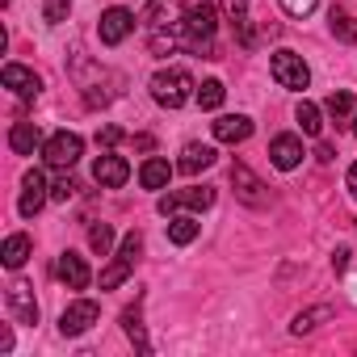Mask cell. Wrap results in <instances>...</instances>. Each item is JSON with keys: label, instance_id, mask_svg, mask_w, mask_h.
Returning <instances> with one entry per match:
<instances>
[{"label": "cell", "instance_id": "obj_22", "mask_svg": "<svg viewBox=\"0 0 357 357\" xmlns=\"http://www.w3.org/2000/svg\"><path fill=\"white\" fill-rule=\"evenodd\" d=\"M172 13H176V0H151L143 9V22H147V30H164V26H176Z\"/></svg>", "mask_w": 357, "mask_h": 357}, {"label": "cell", "instance_id": "obj_3", "mask_svg": "<svg viewBox=\"0 0 357 357\" xmlns=\"http://www.w3.org/2000/svg\"><path fill=\"white\" fill-rule=\"evenodd\" d=\"M269 72H273V80H278L282 89H294V93H303V89L311 84V68H307L303 55H294V51H273Z\"/></svg>", "mask_w": 357, "mask_h": 357}, {"label": "cell", "instance_id": "obj_29", "mask_svg": "<svg viewBox=\"0 0 357 357\" xmlns=\"http://www.w3.org/2000/svg\"><path fill=\"white\" fill-rule=\"evenodd\" d=\"M294 118H298L303 135H319V130H324V122H319V105H311V101H303V105L294 109Z\"/></svg>", "mask_w": 357, "mask_h": 357}, {"label": "cell", "instance_id": "obj_10", "mask_svg": "<svg viewBox=\"0 0 357 357\" xmlns=\"http://www.w3.org/2000/svg\"><path fill=\"white\" fill-rule=\"evenodd\" d=\"M93 176H97V185H105V190H122V185H126V176H130V164H126L122 155L105 151V155H97Z\"/></svg>", "mask_w": 357, "mask_h": 357}, {"label": "cell", "instance_id": "obj_11", "mask_svg": "<svg viewBox=\"0 0 357 357\" xmlns=\"http://www.w3.org/2000/svg\"><path fill=\"white\" fill-rule=\"evenodd\" d=\"M130 30H135V13H130V9H105V13H101L97 34H101V43H105V47H118Z\"/></svg>", "mask_w": 357, "mask_h": 357}, {"label": "cell", "instance_id": "obj_25", "mask_svg": "<svg viewBox=\"0 0 357 357\" xmlns=\"http://www.w3.org/2000/svg\"><path fill=\"white\" fill-rule=\"evenodd\" d=\"M324 109L332 114V122H336V126H344V122L353 118V93H344V89H340V93H332V97L324 101Z\"/></svg>", "mask_w": 357, "mask_h": 357}, {"label": "cell", "instance_id": "obj_7", "mask_svg": "<svg viewBox=\"0 0 357 357\" xmlns=\"http://www.w3.org/2000/svg\"><path fill=\"white\" fill-rule=\"evenodd\" d=\"M97 315H101V307H97L93 298H80V303H72V307L59 315V332H63V336H80V332H89V328L97 324Z\"/></svg>", "mask_w": 357, "mask_h": 357}, {"label": "cell", "instance_id": "obj_31", "mask_svg": "<svg viewBox=\"0 0 357 357\" xmlns=\"http://www.w3.org/2000/svg\"><path fill=\"white\" fill-rule=\"evenodd\" d=\"M43 17H47L51 26L68 22V0H47V5H43Z\"/></svg>", "mask_w": 357, "mask_h": 357}, {"label": "cell", "instance_id": "obj_20", "mask_svg": "<svg viewBox=\"0 0 357 357\" xmlns=\"http://www.w3.org/2000/svg\"><path fill=\"white\" fill-rule=\"evenodd\" d=\"M168 176H172L168 160L151 155V160H147V164L139 168V185H143V190H164V185H168Z\"/></svg>", "mask_w": 357, "mask_h": 357}, {"label": "cell", "instance_id": "obj_30", "mask_svg": "<svg viewBox=\"0 0 357 357\" xmlns=\"http://www.w3.org/2000/svg\"><path fill=\"white\" fill-rule=\"evenodd\" d=\"M332 34H336L340 43H357V17H344V13L332 9Z\"/></svg>", "mask_w": 357, "mask_h": 357}, {"label": "cell", "instance_id": "obj_33", "mask_svg": "<svg viewBox=\"0 0 357 357\" xmlns=\"http://www.w3.org/2000/svg\"><path fill=\"white\" fill-rule=\"evenodd\" d=\"M315 5H319V0H282V9H286L290 17H307Z\"/></svg>", "mask_w": 357, "mask_h": 357}, {"label": "cell", "instance_id": "obj_32", "mask_svg": "<svg viewBox=\"0 0 357 357\" xmlns=\"http://www.w3.org/2000/svg\"><path fill=\"white\" fill-rule=\"evenodd\" d=\"M76 190H80V185L72 181V176H59V181L51 185V202H68V198H72Z\"/></svg>", "mask_w": 357, "mask_h": 357}, {"label": "cell", "instance_id": "obj_39", "mask_svg": "<svg viewBox=\"0 0 357 357\" xmlns=\"http://www.w3.org/2000/svg\"><path fill=\"white\" fill-rule=\"evenodd\" d=\"M353 135H357V118H353Z\"/></svg>", "mask_w": 357, "mask_h": 357}, {"label": "cell", "instance_id": "obj_2", "mask_svg": "<svg viewBox=\"0 0 357 357\" xmlns=\"http://www.w3.org/2000/svg\"><path fill=\"white\" fill-rule=\"evenodd\" d=\"M151 97H155L164 109H181V105L194 97V76H190L185 68L155 72V76H151Z\"/></svg>", "mask_w": 357, "mask_h": 357}, {"label": "cell", "instance_id": "obj_13", "mask_svg": "<svg viewBox=\"0 0 357 357\" xmlns=\"http://www.w3.org/2000/svg\"><path fill=\"white\" fill-rule=\"evenodd\" d=\"M55 273H59V282H63L68 290H84V286L93 282V273H89L84 257H76V252H63V257L55 261Z\"/></svg>", "mask_w": 357, "mask_h": 357}, {"label": "cell", "instance_id": "obj_28", "mask_svg": "<svg viewBox=\"0 0 357 357\" xmlns=\"http://www.w3.org/2000/svg\"><path fill=\"white\" fill-rule=\"evenodd\" d=\"M223 97H227L223 80H206V84L198 89V105H202V109H219V105H223Z\"/></svg>", "mask_w": 357, "mask_h": 357}, {"label": "cell", "instance_id": "obj_27", "mask_svg": "<svg viewBox=\"0 0 357 357\" xmlns=\"http://www.w3.org/2000/svg\"><path fill=\"white\" fill-rule=\"evenodd\" d=\"M89 244H93L97 257H109V248H114V227H109V223H93V227H89Z\"/></svg>", "mask_w": 357, "mask_h": 357}, {"label": "cell", "instance_id": "obj_14", "mask_svg": "<svg viewBox=\"0 0 357 357\" xmlns=\"http://www.w3.org/2000/svg\"><path fill=\"white\" fill-rule=\"evenodd\" d=\"M269 160H273V168L290 172V168L303 164V143H298L294 135H278V139L269 143Z\"/></svg>", "mask_w": 357, "mask_h": 357}, {"label": "cell", "instance_id": "obj_12", "mask_svg": "<svg viewBox=\"0 0 357 357\" xmlns=\"http://www.w3.org/2000/svg\"><path fill=\"white\" fill-rule=\"evenodd\" d=\"M9 311L17 315V324H38V303H34V286L30 282H13L9 286Z\"/></svg>", "mask_w": 357, "mask_h": 357}, {"label": "cell", "instance_id": "obj_26", "mask_svg": "<svg viewBox=\"0 0 357 357\" xmlns=\"http://www.w3.org/2000/svg\"><path fill=\"white\" fill-rule=\"evenodd\" d=\"M198 231H202V227H198L194 219H168V240H172V244H181V248H185V244H194V240H198Z\"/></svg>", "mask_w": 357, "mask_h": 357}, {"label": "cell", "instance_id": "obj_4", "mask_svg": "<svg viewBox=\"0 0 357 357\" xmlns=\"http://www.w3.org/2000/svg\"><path fill=\"white\" fill-rule=\"evenodd\" d=\"M139 252H143V236L139 231H130L126 240H122V248H118V257H114V265L101 273V290H118L126 278H130V269H135V261H139Z\"/></svg>", "mask_w": 357, "mask_h": 357}, {"label": "cell", "instance_id": "obj_5", "mask_svg": "<svg viewBox=\"0 0 357 357\" xmlns=\"http://www.w3.org/2000/svg\"><path fill=\"white\" fill-rule=\"evenodd\" d=\"M80 151H84V139L72 135V130H55V135L47 139V147H43V155H47L51 168H72V164L80 160Z\"/></svg>", "mask_w": 357, "mask_h": 357}, {"label": "cell", "instance_id": "obj_24", "mask_svg": "<svg viewBox=\"0 0 357 357\" xmlns=\"http://www.w3.org/2000/svg\"><path fill=\"white\" fill-rule=\"evenodd\" d=\"M122 328H126V336L135 340V349H139V353H147V349H151V344H147V336H143V315H139V303L122 311Z\"/></svg>", "mask_w": 357, "mask_h": 357}, {"label": "cell", "instance_id": "obj_34", "mask_svg": "<svg viewBox=\"0 0 357 357\" xmlns=\"http://www.w3.org/2000/svg\"><path fill=\"white\" fill-rule=\"evenodd\" d=\"M118 139H122V130H118V126H101V130H97V143H105V147H109V143H118Z\"/></svg>", "mask_w": 357, "mask_h": 357}, {"label": "cell", "instance_id": "obj_1", "mask_svg": "<svg viewBox=\"0 0 357 357\" xmlns=\"http://www.w3.org/2000/svg\"><path fill=\"white\" fill-rule=\"evenodd\" d=\"M211 38H215V5H206V0H202V5H190L185 17H181V43L190 51L206 55V59H219Z\"/></svg>", "mask_w": 357, "mask_h": 357}, {"label": "cell", "instance_id": "obj_35", "mask_svg": "<svg viewBox=\"0 0 357 357\" xmlns=\"http://www.w3.org/2000/svg\"><path fill=\"white\" fill-rule=\"evenodd\" d=\"M0 353H13V332H9V328L0 332Z\"/></svg>", "mask_w": 357, "mask_h": 357}, {"label": "cell", "instance_id": "obj_16", "mask_svg": "<svg viewBox=\"0 0 357 357\" xmlns=\"http://www.w3.org/2000/svg\"><path fill=\"white\" fill-rule=\"evenodd\" d=\"M211 130H215L219 143H244V139L252 135V122H248L244 114H223L219 122H211Z\"/></svg>", "mask_w": 357, "mask_h": 357}, {"label": "cell", "instance_id": "obj_8", "mask_svg": "<svg viewBox=\"0 0 357 357\" xmlns=\"http://www.w3.org/2000/svg\"><path fill=\"white\" fill-rule=\"evenodd\" d=\"M215 202V190H198V185H190V190H176V194H164L160 198V215H176L181 206H190V211H206Z\"/></svg>", "mask_w": 357, "mask_h": 357}, {"label": "cell", "instance_id": "obj_19", "mask_svg": "<svg viewBox=\"0 0 357 357\" xmlns=\"http://www.w3.org/2000/svg\"><path fill=\"white\" fill-rule=\"evenodd\" d=\"M223 13H227V22L236 26L240 47H252V30H248V0H223Z\"/></svg>", "mask_w": 357, "mask_h": 357}, {"label": "cell", "instance_id": "obj_23", "mask_svg": "<svg viewBox=\"0 0 357 357\" xmlns=\"http://www.w3.org/2000/svg\"><path fill=\"white\" fill-rule=\"evenodd\" d=\"M324 319H332V307H328V303H324V307H311V311H298L294 324H290V332H294V336H307V332H315Z\"/></svg>", "mask_w": 357, "mask_h": 357}, {"label": "cell", "instance_id": "obj_36", "mask_svg": "<svg viewBox=\"0 0 357 357\" xmlns=\"http://www.w3.org/2000/svg\"><path fill=\"white\" fill-rule=\"evenodd\" d=\"M135 147H139V151H151V147H155V139H151V135H139V139H135Z\"/></svg>", "mask_w": 357, "mask_h": 357}, {"label": "cell", "instance_id": "obj_18", "mask_svg": "<svg viewBox=\"0 0 357 357\" xmlns=\"http://www.w3.org/2000/svg\"><path fill=\"white\" fill-rule=\"evenodd\" d=\"M38 143H43V130H38L34 122H17V126L9 130V147H13L17 155H34Z\"/></svg>", "mask_w": 357, "mask_h": 357}, {"label": "cell", "instance_id": "obj_37", "mask_svg": "<svg viewBox=\"0 0 357 357\" xmlns=\"http://www.w3.org/2000/svg\"><path fill=\"white\" fill-rule=\"evenodd\" d=\"M315 155H319V160H324V164H328V160H332V155H336V151H332V143H319V151H315Z\"/></svg>", "mask_w": 357, "mask_h": 357}, {"label": "cell", "instance_id": "obj_15", "mask_svg": "<svg viewBox=\"0 0 357 357\" xmlns=\"http://www.w3.org/2000/svg\"><path fill=\"white\" fill-rule=\"evenodd\" d=\"M0 80H5V89H13L17 97H38V89H43V80L30 68H22V63H5Z\"/></svg>", "mask_w": 357, "mask_h": 357}, {"label": "cell", "instance_id": "obj_9", "mask_svg": "<svg viewBox=\"0 0 357 357\" xmlns=\"http://www.w3.org/2000/svg\"><path fill=\"white\" fill-rule=\"evenodd\" d=\"M47 198H51V185L43 181V172H38V168H30V172H26V181H22V202H17L22 219H34V215L43 211Z\"/></svg>", "mask_w": 357, "mask_h": 357}, {"label": "cell", "instance_id": "obj_17", "mask_svg": "<svg viewBox=\"0 0 357 357\" xmlns=\"http://www.w3.org/2000/svg\"><path fill=\"white\" fill-rule=\"evenodd\" d=\"M215 164V147H206V143H190L185 151H181V164H176V168H181L185 176H198L202 168H211Z\"/></svg>", "mask_w": 357, "mask_h": 357}, {"label": "cell", "instance_id": "obj_21", "mask_svg": "<svg viewBox=\"0 0 357 357\" xmlns=\"http://www.w3.org/2000/svg\"><path fill=\"white\" fill-rule=\"evenodd\" d=\"M30 248H34V244H30V236H22V231H17V236H9V240H5V252H0V261H5L9 269H22V265L30 261Z\"/></svg>", "mask_w": 357, "mask_h": 357}, {"label": "cell", "instance_id": "obj_38", "mask_svg": "<svg viewBox=\"0 0 357 357\" xmlns=\"http://www.w3.org/2000/svg\"><path fill=\"white\" fill-rule=\"evenodd\" d=\"M349 194H353V198H357V164H353V168H349Z\"/></svg>", "mask_w": 357, "mask_h": 357}, {"label": "cell", "instance_id": "obj_6", "mask_svg": "<svg viewBox=\"0 0 357 357\" xmlns=\"http://www.w3.org/2000/svg\"><path fill=\"white\" fill-rule=\"evenodd\" d=\"M231 185H236V194H240L244 206H265V202H269L265 181H261V176H257L248 164H231Z\"/></svg>", "mask_w": 357, "mask_h": 357}]
</instances>
